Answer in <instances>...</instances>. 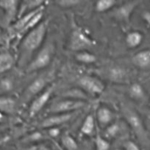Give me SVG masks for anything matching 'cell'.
Here are the masks:
<instances>
[{
  "label": "cell",
  "mask_w": 150,
  "mask_h": 150,
  "mask_svg": "<svg viewBox=\"0 0 150 150\" xmlns=\"http://www.w3.org/2000/svg\"><path fill=\"white\" fill-rule=\"evenodd\" d=\"M47 27L48 22L41 21L22 38L19 58L20 65H27L32 59L34 53L39 51L42 47L46 35Z\"/></svg>",
  "instance_id": "6da1fadb"
},
{
  "label": "cell",
  "mask_w": 150,
  "mask_h": 150,
  "mask_svg": "<svg viewBox=\"0 0 150 150\" xmlns=\"http://www.w3.org/2000/svg\"><path fill=\"white\" fill-rule=\"evenodd\" d=\"M95 45V40L93 39L85 29L74 23L69 38V48L71 51L78 53L88 51Z\"/></svg>",
  "instance_id": "7a4b0ae2"
},
{
  "label": "cell",
  "mask_w": 150,
  "mask_h": 150,
  "mask_svg": "<svg viewBox=\"0 0 150 150\" xmlns=\"http://www.w3.org/2000/svg\"><path fill=\"white\" fill-rule=\"evenodd\" d=\"M54 54V45L52 43H47L41 47L37 54L32 57L26 65L27 73L38 71L46 68L51 63Z\"/></svg>",
  "instance_id": "3957f363"
},
{
  "label": "cell",
  "mask_w": 150,
  "mask_h": 150,
  "mask_svg": "<svg viewBox=\"0 0 150 150\" xmlns=\"http://www.w3.org/2000/svg\"><path fill=\"white\" fill-rule=\"evenodd\" d=\"M87 103L83 100L65 98L53 103L48 109L51 114H69L74 113L86 105Z\"/></svg>",
  "instance_id": "277c9868"
},
{
  "label": "cell",
  "mask_w": 150,
  "mask_h": 150,
  "mask_svg": "<svg viewBox=\"0 0 150 150\" xmlns=\"http://www.w3.org/2000/svg\"><path fill=\"white\" fill-rule=\"evenodd\" d=\"M78 84L83 92L92 95H101L105 89V85L101 79L89 75L79 78Z\"/></svg>",
  "instance_id": "5b68a950"
},
{
  "label": "cell",
  "mask_w": 150,
  "mask_h": 150,
  "mask_svg": "<svg viewBox=\"0 0 150 150\" xmlns=\"http://www.w3.org/2000/svg\"><path fill=\"white\" fill-rule=\"evenodd\" d=\"M124 118L129 127L132 129L135 134L141 139H146V131L142 120L138 113L132 108L125 107L123 108Z\"/></svg>",
  "instance_id": "8992f818"
},
{
  "label": "cell",
  "mask_w": 150,
  "mask_h": 150,
  "mask_svg": "<svg viewBox=\"0 0 150 150\" xmlns=\"http://www.w3.org/2000/svg\"><path fill=\"white\" fill-rule=\"evenodd\" d=\"M53 92H54V86L50 85L45 90L43 91L41 93L34 98L29 105V111H28L29 116L31 118L36 116L46 106L51 98Z\"/></svg>",
  "instance_id": "52a82bcc"
},
{
  "label": "cell",
  "mask_w": 150,
  "mask_h": 150,
  "mask_svg": "<svg viewBox=\"0 0 150 150\" xmlns=\"http://www.w3.org/2000/svg\"><path fill=\"white\" fill-rule=\"evenodd\" d=\"M19 3L16 0L0 1V9L4 13V20L6 26L10 27L18 18Z\"/></svg>",
  "instance_id": "ba28073f"
},
{
  "label": "cell",
  "mask_w": 150,
  "mask_h": 150,
  "mask_svg": "<svg viewBox=\"0 0 150 150\" xmlns=\"http://www.w3.org/2000/svg\"><path fill=\"white\" fill-rule=\"evenodd\" d=\"M74 113L51 114V116L44 119L40 123L39 126L41 128L44 129H49L51 127H59V126L66 124V122L70 121L74 116Z\"/></svg>",
  "instance_id": "9c48e42d"
},
{
  "label": "cell",
  "mask_w": 150,
  "mask_h": 150,
  "mask_svg": "<svg viewBox=\"0 0 150 150\" xmlns=\"http://www.w3.org/2000/svg\"><path fill=\"white\" fill-rule=\"evenodd\" d=\"M49 85V79L45 76H39L34 79L26 88V95L28 98L36 97L45 90Z\"/></svg>",
  "instance_id": "30bf717a"
},
{
  "label": "cell",
  "mask_w": 150,
  "mask_h": 150,
  "mask_svg": "<svg viewBox=\"0 0 150 150\" xmlns=\"http://www.w3.org/2000/svg\"><path fill=\"white\" fill-rule=\"evenodd\" d=\"M139 3V1H131L121 4L116 8L115 16L122 21L129 22L131 16Z\"/></svg>",
  "instance_id": "8fae6325"
},
{
  "label": "cell",
  "mask_w": 150,
  "mask_h": 150,
  "mask_svg": "<svg viewBox=\"0 0 150 150\" xmlns=\"http://www.w3.org/2000/svg\"><path fill=\"white\" fill-rule=\"evenodd\" d=\"M96 117L100 125L102 127H107L113 123L114 114L110 108L105 105H101L96 110Z\"/></svg>",
  "instance_id": "7c38bea8"
},
{
  "label": "cell",
  "mask_w": 150,
  "mask_h": 150,
  "mask_svg": "<svg viewBox=\"0 0 150 150\" xmlns=\"http://www.w3.org/2000/svg\"><path fill=\"white\" fill-rule=\"evenodd\" d=\"M45 4V1H42V0H26V1H21L19 3L18 18L29 12L33 11L42 6H44Z\"/></svg>",
  "instance_id": "4fadbf2b"
},
{
  "label": "cell",
  "mask_w": 150,
  "mask_h": 150,
  "mask_svg": "<svg viewBox=\"0 0 150 150\" xmlns=\"http://www.w3.org/2000/svg\"><path fill=\"white\" fill-rule=\"evenodd\" d=\"M16 103L14 98L8 96H0V113L9 115L15 112Z\"/></svg>",
  "instance_id": "5bb4252c"
},
{
  "label": "cell",
  "mask_w": 150,
  "mask_h": 150,
  "mask_svg": "<svg viewBox=\"0 0 150 150\" xmlns=\"http://www.w3.org/2000/svg\"><path fill=\"white\" fill-rule=\"evenodd\" d=\"M132 62L140 68H145L150 64V50L138 51L132 57Z\"/></svg>",
  "instance_id": "9a60e30c"
},
{
  "label": "cell",
  "mask_w": 150,
  "mask_h": 150,
  "mask_svg": "<svg viewBox=\"0 0 150 150\" xmlns=\"http://www.w3.org/2000/svg\"><path fill=\"white\" fill-rule=\"evenodd\" d=\"M16 59L9 52L0 53V74L6 73L13 68Z\"/></svg>",
  "instance_id": "2e32d148"
},
{
  "label": "cell",
  "mask_w": 150,
  "mask_h": 150,
  "mask_svg": "<svg viewBox=\"0 0 150 150\" xmlns=\"http://www.w3.org/2000/svg\"><path fill=\"white\" fill-rule=\"evenodd\" d=\"M95 129V118L92 114H88L82 122L80 127V132L85 136H91L94 133Z\"/></svg>",
  "instance_id": "e0dca14e"
},
{
  "label": "cell",
  "mask_w": 150,
  "mask_h": 150,
  "mask_svg": "<svg viewBox=\"0 0 150 150\" xmlns=\"http://www.w3.org/2000/svg\"><path fill=\"white\" fill-rule=\"evenodd\" d=\"M143 40H144V36L141 32L138 31H132L126 34L125 42L129 48H135L142 43Z\"/></svg>",
  "instance_id": "ac0fdd59"
},
{
  "label": "cell",
  "mask_w": 150,
  "mask_h": 150,
  "mask_svg": "<svg viewBox=\"0 0 150 150\" xmlns=\"http://www.w3.org/2000/svg\"><path fill=\"white\" fill-rule=\"evenodd\" d=\"M108 76L115 83H123L126 78V70L121 67H113L109 70Z\"/></svg>",
  "instance_id": "d6986e66"
},
{
  "label": "cell",
  "mask_w": 150,
  "mask_h": 150,
  "mask_svg": "<svg viewBox=\"0 0 150 150\" xmlns=\"http://www.w3.org/2000/svg\"><path fill=\"white\" fill-rule=\"evenodd\" d=\"M75 59L77 62L85 64H94L97 60L95 54L89 52L88 51H80V52L76 53L75 55Z\"/></svg>",
  "instance_id": "ffe728a7"
},
{
  "label": "cell",
  "mask_w": 150,
  "mask_h": 150,
  "mask_svg": "<svg viewBox=\"0 0 150 150\" xmlns=\"http://www.w3.org/2000/svg\"><path fill=\"white\" fill-rule=\"evenodd\" d=\"M129 93L135 100H143L146 95L144 87L138 83H134L129 86Z\"/></svg>",
  "instance_id": "44dd1931"
},
{
  "label": "cell",
  "mask_w": 150,
  "mask_h": 150,
  "mask_svg": "<svg viewBox=\"0 0 150 150\" xmlns=\"http://www.w3.org/2000/svg\"><path fill=\"white\" fill-rule=\"evenodd\" d=\"M61 144L63 147L67 150H76L77 143L74 138L69 133H65L61 137Z\"/></svg>",
  "instance_id": "7402d4cb"
},
{
  "label": "cell",
  "mask_w": 150,
  "mask_h": 150,
  "mask_svg": "<svg viewBox=\"0 0 150 150\" xmlns=\"http://www.w3.org/2000/svg\"><path fill=\"white\" fill-rule=\"evenodd\" d=\"M116 1L114 0H99L95 4V10L98 13H104L115 7Z\"/></svg>",
  "instance_id": "603a6c76"
},
{
  "label": "cell",
  "mask_w": 150,
  "mask_h": 150,
  "mask_svg": "<svg viewBox=\"0 0 150 150\" xmlns=\"http://www.w3.org/2000/svg\"><path fill=\"white\" fill-rule=\"evenodd\" d=\"M120 131V127L117 123H111L106 127L105 131L104 133V137L107 140L116 137Z\"/></svg>",
  "instance_id": "cb8c5ba5"
},
{
  "label": "cell",
  "mask_w": 150,
  "mask_h": 150,
  "mask_svg": "<svg viewBox=\"0 0 150 150\" xmlns=\"http://www.w3.org/2000/svg\"><path fill=\"white\" fill-rule=\"evenodd\" d=\"M95 146L96 150H109L110 143L109 140L98 133L95 139Z\"/></svg>",
  "instance_id": "d4e9b609"
},
{
  "label": "cell",
  "mask_w": 150,
  "mask_h": 150,
  "mask_svg": "<svg viewBox=\"0 0 150 150\" xmlns=\"http://www.w3.org/2000/svg\"><path fill=\"white\" fill-rule=\"evenodd\" d=\"M60 7H64V8H69V7H73L77 6L80 3V1L78 0H60V1H56Z\"/></svg>",
  "instance_id": "484cf974"
},
{
  "label": "cell",
  "mask_w": 150,
  "mask_h": 150,
  "mask_svg": "<svg viewBox=\"0 0 150 150\" xmlns=\"http://www.w3.org/2000/svg\"><path fill=\"white\" fill-rule=\"evenodd\" d=\"M25 150H52L50 146L48 144H46L44 143H39L35 144L32 145V146H29L26 148Z\"/></svg>",
  "instance_id": "4316f807"
},
{
  "label": "cell",
  "mask_w": 150,
  "mask_h": 150,
  "mask_svg": "<svg viewBox=\"0 0 150 150\" xmlns=\"http://www.w3.org/2000/svg\"><path fill=\"white\" fill-rule=\"evenodd\" d=\"M124 150H141L138 145L132 141H127L124 144Z\"/></svg>",
  "instance_id": "83f0119b"
},
{
  "label": "cell",
  "mask_w": 150,
  "mask_h": 150,
  "mask_svg": "<svg viewBox=\"0 0 150 150\" xmlns=\"http://www.w3.org/2000/svg\"><path fill=\"white\" fill-rule=\"evenodd\" d=\"M46 130L48 135L51 138H57L59 135H60V130L59 127H51Z\"/></svg>",
  "instance_id": "f1b7e54d"
},
{
  "label": "cell",
  "mask_w": 150,
  "mask_h": 150,
  "mask_svg": "<svg viewBox=\"0 0 150 150\" xmlns=\"http://www.w3.org/2000/svg\"><path fill=\"white\" fill-rule=\"evenodd\" d=\"M42 136V134H41V133H39V132H35V133L30 135L29 139H30L31 141H38L41 140V139H43Z\"/></svg>",
  "instance_id": "f546056e"
},
{
  "label": "cell",
  "mask_w": 150,
  "mask_h": 150,
  "mask_svg": "<svg viewBox=\"0 0 150 150\" xmlns=\"http://www.w3.org/2000/svg\"><path fill=\"white\" fill-rule=\"evenodd\" d=\"M142 18L146 23L150 26V11H144L142 14Z\"/></svg>",
  "instance_id": "4dcf8cb0"
},
{
  "label": "cell",
  "mask_w": 150,
  "mask_h": 150,
  "mask_svg": "<svg viewBox=\"0 0 150 150\" xmlns=\"http://www.w3.org/2000/svg\"><path fill=\"white\" fill-rule=\"evenodd\" d=\"M10 139V136H2V137H0V147L2 146L4 144H5L7 142H8Z\"/></svg>",
  "instance_id": "1f68e13d"
},
{
  "label": "cell",
  "mask_w": 150,
  "mask_h": 150,
  "mask_svg": "<svg viewBox=\"0 0 150 150\" xmlns=\"http://www.w3.org/2000/svg\"><path fill=\"white\" fill-rule=\"evenodd\" d=\"M5 118H6V115L0 113V125L4 122V120H5Z\"/></svg>",
  "instance_id": "d6a6232c"
},
{
  "label": "cell",
  "mask_w": 150,
  "mask_h": 150,
  "mask_svg": "<svg viewBox=\"0 0 150 150\" xmlns=\"http://www.w3.org/2000/svg\"><path fill=\"white\" fill-rule=\"evenodd\" d=\"M1 37H2V31L0 29V43H1Z\"/></svg>",
  "instance_id": "836d02e7"
},
{
  "label": "cell",
  "mask_w": 150,
  "mask_h": 150,
  "mask_svg": "<svg viewBox=\"0 0 150 150\" xmlns=\"http://www.w3.org/2000/svg\"><path fill=\"white\" fill-rule=\"evenodd\" d=\"M4 127H3V126L0 125V133H1V132H2V130H4Z\"/></svg>",
  "instance_id": "e575fe53"
},
{
  "label": "cell",
  "mask_w": 150,
  "mask_h": 150,
  "mask_svg": "<svg viewBox=\"0 0 150 150\" xmlns=\"http://www.w3.org/2000/svg\"><path fill=\"white\" fill-rule=\"evenodd\" d=\"M115 150H124V149H115Z\"/></svg>",
  "instance_id": "d590c367"
}]
</instances>
